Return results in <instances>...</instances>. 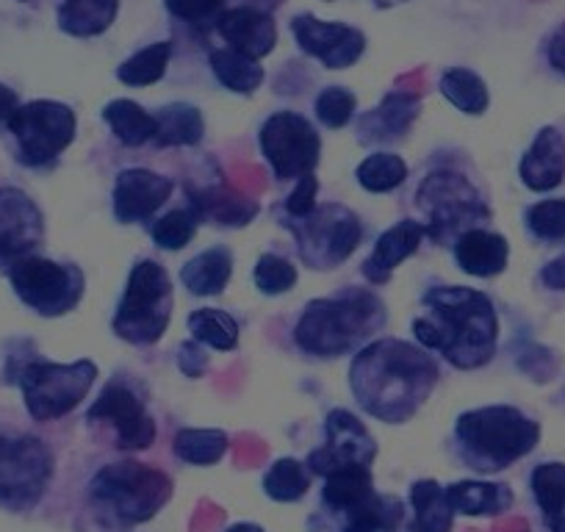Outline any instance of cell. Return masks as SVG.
<instances>
[{"mask_svg": "<svg viewBox=\"0 0 565 532\" xmlns=\"http://www.w3.org/2000/svg\"><path fill=\"white\" fill-rule=\"evenodd\" d=\"M358 111V97L344 86H328L317 97V117L328 128H344Z\"/></svg>", "mask_w": 565, "mask_h": 532, "instance_id": "7bdbcfd3", "label": "cell"}, {"mask_svg": "<svg viewBox=\"0 0 565 532\" xmlns=\"http://www.w3.org/2000/svg\"><path fill=\"white\" fill-rule=\"evenodd\" d=\"M181 355H178V366L183 369V374L186 377H200V374L209 369V355H205V350L200 347V341H186V344H181Z\"/></svg>", "mask_w": 565, "mask_h": 532, "instance_id": "7dc6e473", "label": "cell"}, {"mask_svg": "<svg viewBox=\"0 0 565 532\" xmlns=\"http://www.w3.org/2000/svg\"><path fill=\"white\" fill-rule=\"evenodd\" d=\"M260 153L280 181H300L311 175L322 156V139L311 119L297 111H275L258 134Z\"/></svg>", "mask_w": 565, "mask_h": 532, "instance_id": "4fadbf2b", "label": "cell"}, {"mask_svg": "<svg viewBox=\"0 0 565 532\" xmlns=\"http://www.w3.org/2000/svg\"><path fill=\"white\" fill-rule=\"evenodd\" d=\"M411 504L416 513V532H452L455 510L447 499V488L436 480H418L411 486Z\"/></svg>", "mask_w": 565, "mask_h": 532, "instance_id": "f1b7e54d", "label": "cell"}, {"mask_svg": "<svg viewBox=\"0 0 565 532\" xmlns=\"http://www.w3.org/2000/svg\"><path fill=\"white\" fill-rule=\"evenodd\" d=\"M53 477V455L34 436H0V508L23 513L45 493Z\"/></svg>", "mask_w": 565, "mask_h": 532, "instance_id": "7c38bea8", "label": "cell"}, {"mask_svg": "<svg viewBox=\"0 0 565 532\" xmlns=\"http://www.w3.org/2000/svg\"><path fill=\"white\" fill-rule=\"evenodd\" d=\"M416 203L427 216L424 231L438 244L455 242L460 233L471 231V227H477V222L491 216V211L482 203L480 192L471 187L469 178L449 170L430 172L424 178L422 187H418Z\"/></svg>", "mask_w": 565, "mask_h": 532, "instance_id": "ba28073f", "label": "cell"}, {"mask_svg": "<svg viewBox=\"0 0 565 532\" xmlns=\"http://www.w3.org/2000/svg\"><path fill=\"white\" fill-rule=\"evenodd\" d=\"M391 532H394V530H391ZM413 532H416V530H413Z\"/></svg>", "mask_w": 565, "mask_h": 532, "instance_id": "f5cc1de1", "label": "cell"}, {"mask_svg": "<svg viewBox=\"0 0 565 532\" xmlns=\"http://www.w3.org/2000/svg\"><path fill=\"white\" fill-rule=\"evenodd\" d=\"M317 192H319V183L317 178L311 175H302L300 181H297L295 192L286 198V203H282V209H286V216H291V220H300V216H308L313 209H317Z\"/></svg>", "mask_w": 565, "mask_h": 532, "instance_id": "bcb514c9", "label": "cell"}, {"mask_svg": "<svg viewBox=\"0 0 565 532\" xmlns=\"http://www.w3.org/2000/svg\"><path fill=\"white\" fill-rule=\"evenodd\" d=\"M447 499L460 515H499L513 508V491L502 482L460 480L447 488Z\"/></svg>", "mask_w": 565, "mask_h": 532, "instance_id": "484cf974", "label": "cell"}, {"mask_svg": "<svg viewBox=\"0 0 565 532\" xmlns=\"http://www.w3.org/2000/svg\"><path fill=\"white\" fill-rule=\"evenodd\" d=\"M172 189H175L172 178L153 170H141V167L122 170L114 187V216L125 225L153 220L156 211L170 200Z\"/></svg>", "mask_w": 565, "mask_h": 532, "instance_id": "ac0fdd59", "label": "cell"}, {"mask_svg": "<svg viewBox=\"0 0 565 532\" xmlns=\"http://www.w3.org/2000/svg\"><path fill=\"white\" fill-rule=\"evenodd\" d=\"M427 317L413 322L418 344L452 366L480 369L497 352L499 319L491 297L469 286H436L424 295Z\"/></svg>", "mask_w": 565, "mask_h": 532, "instance_id": "7a4b0ae2", "label": "cell"}, {"mask_svg": "<svg viewBox=\"0 0 565 532\" xmlns=\"http://www.w3.org/2000/svg\"><path fill=\"white\" fill-rule=\"evenodd\" d=\"M548 58H552L554 67L565 75V31L552 40V45H548Z\"/></svg>", "mask_w": 565, "mask_h": 532, "instance_id": "f907efd6", "label": "cell"}, {"mask_svg": "<svg viewBox=\"0 0 565 532\" xmlns=\"http://www.w3.org/2000/svg\"><path fill=\"white\" fill-rule=\"evenodd\" d=\"M7 275L20 302L40 317H64L84 300L86 278L75 264L29 255L18 260Z\"/></svg>", "mask_w": 565, "mask_h": 532, "instance_id": "30bf717a", "label": "cell"}, {"mask_svg": "<svg viewBox=\"0 0 565 532\" xmlns=\"http://www.w3.org/2000/svg\"><path fill=\"white\" fill-rule=\"evenodd\" d=\"M45 238V216L40 205L20 189H0V269L34 255Z\"/></svg>", "mask_w": 565, "mask_h": 532, "instance_id": "2e32d148", "label": "cell"}, {"mask_svg": "<svg viewBox=\"0 0 565 532\" xmlns=\"http://www.w3.org/2000/svg\"><path fill=\"white\" fill-rule=\"evenodd\" d=\"M358 183L372 194L394 192L407 178V164L396 153H372L358 167Z\"/></svg>", "mask_w": 565, "mask_h": 532, "instance_id": "f35d334b", "label": "cell"}, {"mask_svg": "<svg viewBox=\"0 0 565 532\" xmlns=\"http://www.w3.org/2000/svg\"><path fill=\"white\" fill-rule=\"evenodd\" d=\"M438 361L422 347L380 339L363 347L350 366V389L369 416L402 425L418 414L438 385Z\"/></svg>", "mask_w": 565, "mask_h": 532, "instance_id": "6da1fadb", "label": "cell"}, {"mask_svg": "<svg viewBox=\"0 0 565 532\" xmlns=\"http://www.w3.org/2000/svg\"><path fill=\"white\" fill-rule=\"evenodd\" d=\"M530 482L548 530L565 532V464L535 466Z\"/></svg>", "mask_w": 565, "mask_h": 532, "instance_id": "f546056e", "label": "cell"}, {"mask_svg": "<svg viewBox=\"0 0 565 532\" xmlns=\"http://www.w3.org/2000/svg\"><path fill=\"white\" fill-rule=\"evenodd\" d=\"M211 70H214L216 81L236 95H253L264 84V67L258 64V58L244 56L233 47H220L211 53Z\"/></svg>", "mask_w": 565, "mask_h": 532, "instance_id": "1f68e13d", "label": "cell"}, {"mask_svg": "<svg viewBox=\"0 0 565 532\" xmlns=\"http://www.w3.org/2000/svg\"><path fill=\"white\" fill-rule=\"evenodd\" d=\"M508 258V238L499 236V233L471 227L455 238V260L471 278H493V275L504 273Z\"/></svg>", "mask_w": 565, "mask_h": 532, "instance_id": "603a6c76", "label": "cell"}, {"mask_svg": "<svg viewBox=\"0 0 565 532\" xmlns=\"http://www.w3.org/2000/svg\"><path fill=\"white\" fill-rule=\"evenodd\" d=\"M541 441V425L510 405L466 411L455 422V444L463 464L477 471H502L530 455Z\"/></svg>", "mask_w": 565, "mask_h": 532, "instance_id": "277c9868", "label": "cell"}, {"mask_svg": "<svg viewBox=\"0 0 565 532\" xmlns=\"http://www.w3.org/2000/svg\"><path fill=\"white\" fill-rule=\"evenodd\" d=\"M9 380L23 391L31 419L53 422L84 403L97 380V366L92 361L53 363L45 358H31L18 372L9 374Z\"/></svg>", "mask_w": 565, "mask_h": 532, "instance_id": "52a82bcc", "label": "cell"}, {"mask_svg": "<svg viewBox=\"0 0 565 532\" xmlns=\"http://www.w3.org/2000/svg\"><path fill=\"white\" fill-rule=\"evenodd\" d=\"M189 198H192V209L198 211L200 220H214L227 227L247 225L258 214V205L249 203V200H238L227 192H214V189L200 194L189 192Z\"/></svg>", "mask_w": 565, "mask_h": 532, "instance_id": "836d02e7", "label": "cell"}, {"mask_svg": "<svg viewBox=\"0 0 565 532\" xmlns=\"http://www.w3.org/2000/svg\"><path fill=\"white\" fill-rule=\"evenodd\" d=\"M255 286H258L260 295L266 297H277V295H286L297 286V269L289 264L286 258L280 255H260L258 264H255Z\"/></svg>", "mask_w": 565, "mask_h": 532, "instance_id": "b9f144b4", "label": "cell"}, {"mask_svg": "<svg viewBox=\"0 0 565 532\" xmlns=\"http://www.w3.org/2000/svg\"><path fill=\"white\" fill-rule=\"evenodd\" d=\"M233 275V255L231 249L216 244L205 253L194 255L181 269V284L192 291L194 297H214L222 295L231 284Z\"/></svg>", "mask_w": 565, "mask_h": 532, "instance_id": "d4e9b609", "label": "cell"}, {"mask_svg": "<svg viewBox=\"0 0 565 532\" xmlns=\"http://www.w3.org/2000/svg\"><path fill=\"white\" fill-rule=\"evenodd\" d=\"M441 95L452 103L458 111L477 117V114H486L488 108V86L475 70L466 67H452L441 75Z\"/></svg>", "mask_w": 565, "mask_h": 532, "instance_id": "d6a6232c", "label": "cell"}, {"mask_svg": "<svg viewBox=\"0 0 565 532\" xmlns=\"http://www.w3.org/2000/svg\"><path fill=\"white\" fill-rule=\"evenodd\" d=\"M374 497H377V491H374V477L369 466L350 464L324 477L322 502L324 510H330L333 515L347 519V515L366 508Z\"/></svg>", "mask_w": 565, "mask_h": 532, "instance_id": "cb8c5ba5", "label": "cell"}, {"mask_svg": "<svg viewBox=\"0 0 565 532\" xmlns=\"http://www.w3.org/2000/svg\"><path fill=\"white\" fill-rule=\"evenodd\" d=\"M117 0H64L58 9V29L70 36H97L111 29Z\"/></svg>", "mask_w": 565, "mask_h": 532, "instance_id": "83f0119b", "label": "cell"}, {"mask_svg": "<svg viewBox=\"0 0 565 532\" xmlns=\"http://www.w3.org/2000/svg\"><path fill=\"white\" fill-rule=\"evenodd\" d=\"M374 455H377V444H374L372 433L363 427V422L352 416L350 411L335 408L324 419V447L313 449L306 466L313 475L328 477L330 471L341 469V466H372Z\"/></svg>", "mask_w": 565, "mask_h": 532, "instance_id": "9a60e30c", "label": "cell"}, {"mask_svg": "<svg viewBox=\"0 0 565 532\" xmlns=\"http://www.w3.org/2000/svg\"><path fill=\"white\" fill-rule=\"evenodd\" d=\"M311 488V475L308 466L295 458H280L271 464V469L264 477V491L266 497L275 502H297L302 499Z\"/></svg>", "mask_w": 565, "mask_h": 532, "instance_id": "d590c367", "label": "cell"}, {"mask_svg": "<svg viewBox=\"0 0 565 532\" xmlns=\"http://www.w3.org/2000/svg\"><path fill=\"white\" fill-rule=\"evenodd\" d=\"M541 280L554 291H565V255L563 258H554L552 264L543 266Z\"/></svg>", "mask_w": 565, "mask_h": 532, "instance_id": "c3c4849f", "label": "cell"}, {"mask_svg": "<svg viewBox=\"0 0 565 532\" xmlns=\"http://www.w3.org/2000/svg\"><path fill=\"white\" fill-rule=\"evenodd\" d=\"M519 175L532 192H552L565 178V139L557 128L537 130L535 142L521 159Z\"/></svg>", "mask_w": 565, "mask_h": 532, "instance_id": "ffe728a7", "label": "cell"}, {"mask_svg": "<svg viewBox=\"0 0 565 532\" xmlns=\"http://www.w3.org/2000/svg\"><path fill=\"white\" fill-rule=\"evenodd\" d=\"M189 333L200 344H209L211 350L231 352L238 344V324L236 319L220 308H200L189 317Z\"/></svg>", "mask_w": 565, "mask_h": 532, "instance_id": "e575fe53", "label": "cell"}, {"mask_svg": "<svg viewBox=\"0 0 565 532\" xmlns=\"http://www.w3.org/2000/svg\"><path fill=\"white\" fill-rule=\"evenodd\" d=\"M282 225L295 233L297 253L311 269H335L355 253L363 238V225L355 211L339 203L317 205L300 220L286 216Z\"/></svg>", "mask_w": 565, "mask_h": 532, "instance_id": "9c48e42d", "label": "cell"}, {"mask_svg": "<svg viewBox=\"0 0 565 532\" xmlns=\"http://www.w3.org/2000/svg\"><path fill=\"white\" fill-rule=\"evenodd\" d=\"M205 123L200 108L189 103H172L156 111V145L161 148H194L203 142Z\"/></svg>", "mask_w": 565, "mask_h": 532, "instance_id": "4316f807", "label": "cell"}, {"mask_svg": "<svg viewBox=\"0 0 565 532\" xmlns=\"http://www.w3.org/2000/svg\"><path fill=\"white\" fill-rule=\"evenodd\" d=\"M198 222L200 216L194 209L170 211V214L161 216V220L153 225V242L159 244L161 249L178 253V249H183L194 238V233H198Z\"/></svg>", "mask_w": 565, "mask_h": 532, "instance_id": "60d3db41", "label": "cell"}, {"mask_svg": "<svg viewBox=\"0 0 565 532\" xmlns=\"http://www.w3.org/2000/svg\"><path fill=\"white\" fill-rule=\"evenodd\" d=\"M385 324V306L377 295L347 289L335 297L308 302L297 319L295 341L306 355L339 358L366 344Z\"/></svg>", "mask_w": 565, "mask_h": 532, "instance_id": "3957f363", "label": "cell"}, {"mask_svg": "<svg viewBox=\"0 0 565 532\" xmlns=\"http://www.w3.org/2000/svg\"><path fill=\"white\" fill-rule=\"evenodd\" d=\"M227 532H264V530H260L258 524H249V521H244V524H233Z\"/></svg>", "mask_w": 565, "mask_h": 532, "instance_id": "816d5d0a", "label": "cell"}, {"mask_svg": "<svg viewBox=\"0 0 565 532\" xmlns=\"http://www.w3.org/2000/svg\"><path fill=\"white\" fill-rule=\"evenodd\" d=\"M172 18L192 25H216L222 18V0H164Z\"/></svg>", "mask_w": 565, "mask_h": 532, "instance_id": "f6af8a7d", "label": "cell"}, {"mask_svg": "<svg viewBox=\"0 0 565 532\" xmlns=\"http://www.w3.org/2000/svg\"><path fill=\"white\" fill-rule=\"evenodd\" d=\"M402 515H405V504L399 499L377 493L366 508L347 515L341 532H391L399 524Z\"/></svg>", "mask_w": 565, "mask_h": 532, "instance_id": "ab89813d", "label": "cell"}, {"mask_svg": "<svg viewBox=\"0 0 565 532\" xmlns=\"http://www.w3.org/2000/svg\"><path fill=\"white\" fill-rule=\"evenodd\" d=\"M291 31H295L297 45L308 56L319 58L328 70L352 67L366 47V36L358 29L344 23H324L313 14H297Z\"/></svg>", "mask_w": 565, "mask_h": 532, "instance_id": "e0dca14e", "label": "cell"}, {"mask_svg": "<svg viewBox=\"0 0 565 532\" xmlns=\"http://www.w3.org/2000/svg\"><path fill=\"white\" fill-rule=\"evenodd\" d=\"M86 422H106L117 433V447L125 453H139V449L153 447L156 422L145 408V400L134 391V385L122 380H111L100 396L86 411Z\"/></svg>", "mask_w": 565, "mask_h": 532, "instance_id": "5bb4252c", "label": "cell"}, {"mask_svg": "<svg viewBox=\"0 0 565 532\" xmlns=\"http://www.w3.org/2000/svg\"><path fill=\"white\" fill-rule=\"evenodd\" d=\"M227 436L222 430H194V427H186L175 436V449L178 458L183 464L192 466H214L216 460L225 458L227 453Z\"/></svg>", "mask_w": 565, "mask_h": 532, "instance_id": "8d00e7d4", "label": "cell"}, {"mask_svg": "<svg viewBox=\"0 0 565 532\" xmlns=\"http://www.w3.org/2000/svg\"><path fill=\"white\" fill-rule=\"evenodd\" d=\"M422 100L411 92H391L383 97L377 108L358 119L361 142H394L411 130L413 119L418 117Z\"/></svg>", "mask_w": 565, "mask_h": 532, "instance_id": "7402d4cb", "label": "cell"}, {"mask_svg": "<svg viewBox=\"0 0 565 532\" xmlns=\"http://www.w3.org/2000/svg\"><path fill=\"white\" fill-rule=\"evenodd\" d=\"M20 100H18V92L9 89L7 84H0V123H9L14 111H18Z\"/></svg>", "mask_w": 565, "mask_h": 532, "instance_id": "681fc988", "label": "cell"}, {"mask_svg": "<svg viewBox=\"0 0 565 532\" xmlns=\"http://www.w3.org/2000/svg\"><path fill=\"white\" fill-rule=\"evenodd\" d=\"M216 29H220L222 40H225L233 51L244 53V56L249 58L269 56L277 45L275 20L266 12H260V9L238 7L231 9V12H222Z\"/></svg>", "mask_w": 565, "mask_h": 532, "instance_id": "d6986e66", "label": "cell"}, {"mask_svg": "<svg viewBox=\"0 0 565 532\" xmlns=\"http://www.w3.org/2000/svg\"><path fill=\"white\" fill-rule=\"evenodd\" d=\"M89 497L97 510H106L119 524H141L170 502L172 480L164 471L122 460L97 471Z\"/></svg>", "mask_w": 565, "mask_h": 532, "instance_id": "8992f818", "label": "cell"}, {"mask_svg": "<svg viewBox=\"0 0 565 532\" xmlns=\"http://www.w3.org/2000/svg\"><path fill=\"white\" fill-rule=\"evenodd\" d=\"M526 227L543 242L565 238V200H543L526 211Z\"/></svg>", "mask_w": 565, "mask_h": 532, "instance_id": "ee69618b", "label": "cell"}, {"mask_svg": "<svg viewBox=\"0 0 565 532\" xmlns=\"http://www.w3.org/2000/svg\"><path fill=\"white\" fill-rule=\"evenodd\" d=\"M9 134L18 142V161L25 167H51L75 139V111L56 100H31L9 117Z\"/></svg>", "mask_w": 565, "mask_h": 532, "instance_id": "8fae6325", "label": "cell"}, {"mask_svg": "<svg viewBox=\"0 0 565 532\" xmlns=\"http://www.w3.org/2000/svg\"><path fill=\"white\" fill-rule=\"evenodd\" d=\"M172 280L159 260H136L128 286L114 313V333L136 347L156 344L167 333L172 319Z\"/></svg>", "mask_w": 565, "mask_h": 532, "instance_id": "5b68a950", "label": "cell"}, {"mask_svg": "<svg viewBox=\"0 0 565 532\" xmlns=\"http://www.w3.org/2000/svg\"><path fill=\"white\" fill-rule=\"evenodd\" d=\"M170 58H172L170 42H156V45L134 53L128 62L119 64L117 78L122 81L125 86H150L156 84V81L164 78Z\"/></svg>", "mask_w": 565, "mask_h": 532, "instance_id": "74e56055", "label": "cell"}, {"mask_svg": "<svg viewBox=\"0 0 565 532\" xmlns=\"http://www.w3.org/2000/svg\"><path fill=\"white\" fill-rule=\"evenodd\" d=\"M424 236H427L424 222H416V220H402L396 222L394 227H388V231L377 238L372 255H369L366 264H363V275H366V280H372V284L377 286L388 284L391 273H394L402 260L411 258V255L416 253Z\"/></svg>", "mask_w": 565, "mask_h": 532, "instance_id": "44dd1931", "label": "cell"}, {"mask_svg": "<svg viewBox=\"0 0 565 532\" xmlns=\"http://www.w3.org/2000/svg\"><path fill=\"white\" fill-rule=\"evenodd\" d=\"M103 119L125 148H141L156 139V114L145 111L134 100H111L103 108Z\"/></svg>", "mask_w": 565, "mask_h": 532, "instance_id": "4dcf8cb0", "label": "cell"}]
</instances>
